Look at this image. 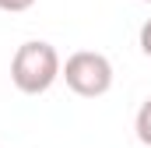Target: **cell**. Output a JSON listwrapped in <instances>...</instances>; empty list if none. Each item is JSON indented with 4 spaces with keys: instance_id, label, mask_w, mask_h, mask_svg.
<instances>
[{
    "instance_id": "5b68a950",
    "label": "cell",
    "mask_w": 151,
    "mask_h": 148,
    "mask_svg": "<svg viewBox=\"0 0 151 148\" xmlns=\"http://www.w3.org/2000/svg\"><path fill=\"white\" fill-rule=\"evenodd\" d=\"M141 49L151 57V18L144 21V28H141Z\"/></svg>"
},
{
    "instance_id": "277c9868",
    "label": "cell",
    "mask_w": 151,
    "mask_h": 148,
    "mask_svg": "<svg viewBox=\"0 0 151 148\" xmlns=\"http://www.w3.org/2000/svg\"><path fill=\"white\" fill-rule=\"evenodd\" d=\"M35 0H0V11H7V14H21V11H28Z\"/></svg>"
},
{
    "instance_id": "7a4b0ae2",
    "label": "cell",
    "mask_w": 151,
    "mask_h": 148,
    "mask_svg": "<svg viewBox=\"0 0 151 148\" xmlns=\"http://www.w3.org/2000/svg\"><path fill=\"white\" fill-rule=\"evenodd\" d=\"M60 78L67 81V88L74 95H84V99H99L113 88V64L109 57L95 53V49H81L74 57H67Z\"/></svg>"
},
{
    "instance_id": "6da1fadb",
    "label": "cell",
    "mask_w": 151,
    "mask_h": 148,
    "mask_svg": "<svg viewBox=\"0 0 151 148\" xmlns=\"http://www.w3.org/2000/svg\"><path fill=\"white\" fill-rule=\"evenodd\" d=\"M63 64H60V53L42 42V39H32V42H21L14 60H11V81L18 92L25 95H42L53 88V81L60 78Z\"/></svg>"
},
{
    "instance_id": "3957f363",
    "label": "cell",
    "mask_w": 151,
    "mask_h": 148,
    "mask_svg": "<svg viewBox=\"0 0 151 148\" xmlns=\"http://www.w3.org/2000/svg\"><path fill=\"white\" fill-rule=\"evenodd\" d=\"M134 131H137L141 145H148V148H151V99H144V102H141L137 120H134Z\"/></svg>"
},
{
    "instance_id": "8992f818",
    "label": "cell",
    "mask_w": 151,
    "mask_h": 148,
    "mask_svg": "<svg viewBox=\"0 0 151 148\" xmlns=\"http://www.w3.org/2000/svg\"><path fill=\"white\" fill-rule=\"evenodd\" d=\"M144 4H151V0H144Z\"/></svg>"
}]
</instances>
